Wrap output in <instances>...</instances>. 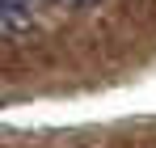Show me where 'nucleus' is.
I'll return each mask as SVG.
<instances>
[{
  "label": "nucleus",
  "instance_id": "1",
  "mask_svg": "<svg viewBox=\"0 0 156 148\" xmlns=\"http://www.w3.org/2000/svg\"><path fill=\"white\" fill-rule=\"evenodd\" d=\"M38 21V0H0V25L4 34H21Z\"/></svg>",
  "mask_w": 156,
  "mask_h": 148
},
{
  "label": "nucleus",
  "instance_id": "2",
  "mask_svg": "<svg viewBox=\"0 0 156 148\" xmlns=\"http://www.w3.org/2000/svg\"><path fill=\"white\" fill-rule=\"evenodd\" d=\"M72 4H89V0H72Z\"/></svg>",
  "mask_w": 156,
  "mask_h": 148
}]
</instances>
